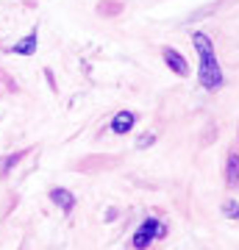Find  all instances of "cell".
Masks as SVG:
<instances>
[{
    "label": "cell",
    "instance_id": "obj_4",
    "mask_svg": "<svg viewBox=\"0 0 239 250\" xmlns=\"http://www.w3.org/2000/svg\"><path fill=\"white\" fill-rule=\"evenodd\" d=\"M36 47H39V34H36V28H34L28 36H22L20 42H14L11 53H17V56H34Z\"/></svg>",
    "mask_w": 239,
    "mask_h": 250
},
{
    "label": "cell",
    "instance_id": "obj_9",
    "mask_svg": "<svg viewBox=\"0 0 239 250\" xmlns=\"http://www.w3.org/2000/svg\"><path fill=\"white\" fill-rule=\"evenodd\" d=\"M153 142H156V134H142L139 139H136V147H151Z\"/></svg>",
    "mask_w": 239,
    "mask_h": 250
},
{
    "label": "cell",
    "instance_id": "obj_8",
    "mask_svg": "<svg viewBox=\"0 0 239 250\" xmlns=\"http://www.w3.org/2000/svg\"><path fill=\"white\" fill-rule=\"evenodd\" d=\"M222 214L228 217V220H239V203L237 200H225L222 203Z\"/></svg>",
    "mask_w": 239,
    "mask_h": 250
},
{
    "label": "cell",
    "instance_id": "obj_3",
    "mask_svg": "<svg viewBox=\"0 0 239 250\" xmlns=\"http://www.w3.org/2000/svg\"><path fill=\"white\" fill-rule=\"evenodd\" d=\"M161 56H164V64H167L175 75H189V64H186V59L178 53L175 47H164V50H161Z\"/></svg>",
    "mask_w": 239,
    "mask_h": 250
},
{
    "label": "cell",
    "instance_id": "obj_2",
    "mask_svg": "<svg viewBox=\"0 0 239 250\" xmlns=\"http://www.w3.org/2000/svg\"><path fill=\"white\" fill-rule=\"evenodd\" d=\"M164 233H167V228H164L159 220H153V217H151V220H145V223L139 225V231L133 233V248H136V250H145L153 239H161Z\"/></svg>",
    "mask_w": 239,
    "mask_h": 250
},
{
    "label": "cell",
    "instance_id": "obj_6",
    "mask_svg": "<svg viewBox=\"0 0 239 250\" xmlns=\"http://www.w3.org/2000/svg\"><path fill=\"white\" fill-rule=\"evenodd\" d=\"M50 200H53L62 211H67V214H70L72 206H75V195H72V192H67V189H50Z\"/></svg>",
    "mask_w": 239,
    "mask_h": 250
},
{
    "label": "cell",
    "instance_id": "obj_5",
    "mask_svg": "<svg viewBox=\"0 0 239 250\" xmlns=\"http://www.w3.org/2000/svg\"><path fill=\"white\" fill-rule=\"evenodd\" d=\"M133 123H136V114H133V111H120V114L111 120V131H114V134H128L133 128Z\"/></svg>",
    "mask_w": 239,
    "mask_h": 250
},
{
    "label": "cell",
    "instance_id": "obj_1",
    "mask_svg": "<svg viewBox=\"0 0 239 250\" xmlns=\"http://www.w3.org/2000/svg\"><path fill=\"white\" fill-rule=\"evenodd\" d=\"M192 42H195V50H197V56H200L197 78H200V83H203V89H220L222 86V70H220L217 56H214L212 39H209L203 31H195V34H192Z\"/></svg>",
    "mask_w": 239,
    "mask_h": 250
},
{
    "label": "cell",
    "instance_id": "obj_7",
    "mask_svg": "<svg viewBox=\"0 0 239 250\" xmlns=\"http://www.w3.org/2000/svg\"><path fill=\"white\" fill-rule=\"evenodd\" d=\"M225 175H228L231 187H239V156L237 153H231L228 156V172H225Z\"/></svg>",
    "mask_w": 239,
    "mask_h": 250
}]
</instances>
